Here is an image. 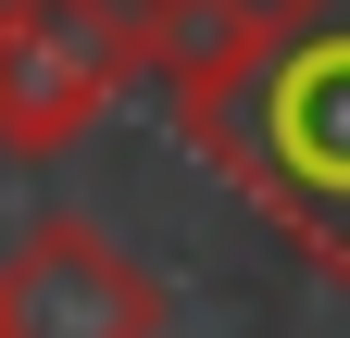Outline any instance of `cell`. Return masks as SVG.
<instances>
[{
    "instance_id": "cell-3",
    "label": "cell",
    "mask_w": 350,
    "mask_h": 338,
    "mask_svg": "<svg viewBox=\"0 0 350 338\" xmlns=\"http://www.w3.org/2000/svg\"><path fill=\"white\" fill-rule=\"evenodd\" d=\"M0 338H163V288L88 213H38L0 250Z\"/></svg>"
},
{
    "instance_id": "cell-1",
    "label": "cell",
    "mask_w": 350,
    "mask_h": 338,
    "mask_svg": "<svg viewBox=\"0 0 350 338\" xmlns=\"http://www.w3.org/2000/svg\"><path fill=\"white\" fill-rule=\"evenodd\" d=\"M175 138L250 188L313 276H350V0H262L250 63L175 88Z\"/></svg>"
},
{
    "instance_id": "cell-4",
    "label": "cell",
    "mask_w": 350,
    "mask_h": 338,
    "mask_svg": "<svg viewBox=\"0 0 350 338\" xmlns=\"http://www.w3.org/2000/svg\"><path fill=\"white\" fill-rule=\"evenodd\" d=\"M262 0H138V75L163 88H213L226 63H250Z\"/></svg>"
},
{
    "instance_id": "cell-5",
    "label": "cell",
    "mask_w": 350,
    "mask_h": 338,
    "mask_svg": "<svg viewBox=\"0 0 350 338\" xmlns=\"http://www.w3.org/2000/svg\"><path fill=\"white\" fill-rule=\"evenodd\" d=\"M125 13H138V0H125Z\"/></svg>"
},
{
    "instance_id": "cell-2",
    "label": "cell",
    "mask_w": 350,
    "mask_h": 338,
    "mask_svg": "<svg viewBox=\"0 0 350 338\" xmlns=\"http://www.w3.org/2000/svg\"><path fill=\"white\" fill-rule=\"evenodd\" d=\"M138 88V13L125 0H0V151L51 163Z\"/></svg>"
}]
</instances>
